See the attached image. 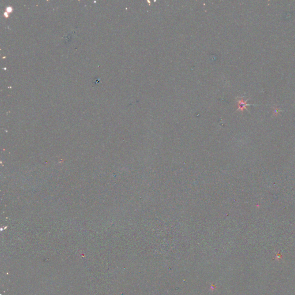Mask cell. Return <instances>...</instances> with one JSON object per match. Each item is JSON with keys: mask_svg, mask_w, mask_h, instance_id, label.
<instances>
[{"mask_svg": "<svg viewBox=\"0 0 295 295\" xmlns=\"http://www.w3.org/2000/svg\"><path fill=\"white\" fill-rule=\"evenodd\" d=\"M273 115L274 116H277L279 113L280 112H282V111H282L281 110H279L278 108H275V107H273Z\"/></svg>", "mask_w": 295, "mask_h": 295, "instance_id": "cell-2", "label": "cell"}, {"mask_svg": "<svg viewBox=\"0 0 295 295\" xmlns=\"http://www.w3.org/2000/svg\"><path fill=\"white\" fill-rule=\"evenodd\" d=\"M249 99H247L246 100H244L243 97H237L236 98V102L237 103L238 108L237 109V111H241V113L243 112L244 110H246L248 112H249L247 108V107L250 106H259L258 104H247V102Z\"/></svg>", "mask_w": 295, "mask_h": 295, "instance_id": "cell-1", "label": "cell"}]
</instances>
